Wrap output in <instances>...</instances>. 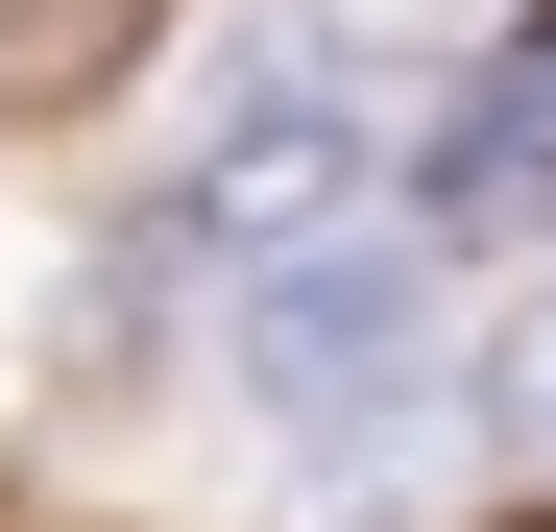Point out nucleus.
I'll return each instance as SVG.
<instances>
[{"mask_svg": "<svg viewBox=\"0 0 556 532\" xmlns=\"http://www.w3.org/2000/svg\"><path fill=\"white\" fill-rule=\"evenodd\" d=\"M459 411H484V460H556V266H532V315L459 364Z\"/></svg>", "mask_w": 556, "mask_h": 532, "instance_id": "obj_4", "label": "nucleus"}, {"mask_svg": "<svg viewBox=\"0 0 556 532\" xmlns=\"http://www.w3.org/2000/svg\"><path fill=\"white\" fill-rule=\"evenodd\" d=\"M484 218H556V49H532L508 98L459 122L435 169H412V242H484Z\"/></svg>", "mask_w": 556, "mask_h": 532, "instance_id": "obj_3", "label": "nucleus"}, {"mask_svg": "<svg viewBox=\"0 0 556 532\" xmlns=\"http://www.w3.org/2000/svg\"><path fill=\"white\" fill-rule=\"evenodd\" d=\"M218 364H242V411H291V435H339V411L435 388V242L388 218V242H315V266H266V291L218 315Z\"/></svg>", "mask_w": 556, "mask_h": 532, "instance_id": "obj_2", "label": "nucleus"}, {"mask_svg": "<svg viewBox=\"0 0 556 532\" xmlns=\"http://www.w3.org/2000/svg\"><path fill=\"white\" fill-rule=\"evenodd\" d=\"M169 242H218L242 291L315 266V242H388V98H363V49H315V25L218 49L194 145H169Z\"/></svg>", "mask_w": 556, "mask_h": 532, "instance_id": "obj_1", "label": "nucleus"}]
</instances>
